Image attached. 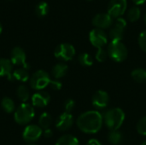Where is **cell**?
Masks as SVG:
<instances>
[{
    "label": "cell",
    "mask_w": 146,
    "mask_h": 145,
    "mask_svg": "<svg viewBox=\"0 0 146 145\" xmlns=\"http://www.w3.org/2000/svg\"><path fill=\"white\" fill-rule=\"evenodd\" d=\"M104 124V118L101 112L89 110L82 113L76 121L78 128L84 133L95 134L98 132Z\"/></svg>",
    "instance_id": "obj_1"
},
{
    "label": "cell",
    "mask_w": 146,
    "mask_h": 145,
    "mask_svg": "<svg viewBox=\"0 0 146 145\" xmlns=\"http://www.w3.org/2000/svg\"><path fill=\"white\" fill-rule=\"evenodd\" d=\"M104 123L110 131L119 130L125 121V113L120 108H112L103 115Z\"/></svg>",
    "instance_id": "obj_2"
},
{
    "label": "cell",
    "mask_w": 146,
    "mask_h": 145,
    "mask_svg": "<svg viewBox=\"0 0 146 145\" xmlns=\"http://www.w3.org/2000/svg\"><path fill=\"white\" fill-rule=\"evenodd\" d=\"M108 56L115 62H124L128 55V50L121 40H112L107 48Z\"/></svg>",
    "instance_id": "obj_3"
},
{
    "label": "cell",
    "mask_w": 146,
    "mask_h": 145,
    "mask_svg": "<svg viewBox=\"0 0 146 145\" xmlns=\"http://www.w3.org/2000/svg\"><path fill=\"white\" fill-rule=\"evenodd\" d=\"M35 115L34 108L32 104L23 103L15 112L14 117L16 123L20 125H26L31 122Z\"/></svg>",
    "instance_id": "obj_4"
},
{
    "label": "cell",
    "mask_w": 146,
    "mask_h": 145,
    "mask_svg": "<svg viewBox=\"0 0 146 145\" xmlns=\"http://www.w3.org/2000/svg\"><path fill=\"white\" fill-rule=\"evenodd\" d=\"M51 79L49 73L44 70H38L30 77V85L34 90H43L50 85Z\"/></svg>",
    "instance_id": "obj_5"
},
{
    "label": "cell",
    "mask_w": 146,
    "mask_h": 145,
    "mask_svg": "<svg viewBox=\"0 0 146 145\" xmlns=\"http://www.w3.org/2000/svg\"><path fill=\"white\" fill-rule=\"evenodd\" d=\"M75 49L74 47L68 43H62L57 45L54 51V56L56 59L68 62L72 60L75 56Z\"/></svg>",
    "instance_id": "obj_6"
},
{
    "label": "cell",
    "mask_w": 146,
    "mask_h": 145,
    "mask_svg": "<svg viewBox=\"0 0 146 145\" xmlns=\"http://www.w3.org/2000/svg\"><path fill=\"white\" fill-rule=\"evenodd\" d=\"M127 0H110L108 8L107 13L114 19H117L121 17L125 11L127 10Z\"/></svg>",
    "instance_id": "obj_7"
},
{
    "label": "cell",
    "mask_w": 146,
    "mask_h": 145,
    "mask_svg": "<svg viewBox=\"0 0 146 145\" xmlns=\"http://www.w3.org/2000/svg\"><path fill=\"white\" fill-rule=\"evenodd\" d=\"M89 40L97 49L104 48L108 43V35L104 30L94 28L89 33Z\"/></svg>",
    "instance_id": "obj_8"
},
{
    "label": "cell",
    "mask_w": 146,
    "mask_h": 145,
    "mask_svg": "<svg viewBox=\"0 0 146 145\" xmlns=\"http://www.w3.org/2000/svg\"><path fill=\"white\" fill-rule=\"evenodd\" d=\"M127 26V21L122 18L119 17L115 20L113 26L109 32V37L112 40H122L124 36V31Z\"/></svg>",
    "instance_id": "obj_9"
},
{
    "label": "cell",
    "mask_w": 146,
    "mask_h": 145,
    "mask_svg": "<svg viewBox=\"0 0 146 145\" xmlns=\"http://www.w3.org/2000/svg\"><path fill=\"white\" fill-rule=\"evenodd\" d=\"M110 103V96L108 92L98 90L97 91L92 98V103L94 109L100 112V110H104L107 108Z\"/></svg>",
    "instance_id": "obj_10"
},
{
    "label": "cell",
    "mask_w": 146,
    "mask_h": 145,
    "mask_svg": "<svg viewBox=\"0 0 146 145\" xmlns=\"http://www.w3.org/2000/svg\"><path fill=\"white\" fill-rule=\"evenodd\" d=\"M43 134L42 128L38 125H28L24 129L22 137L27 143H34L39 139Z\"/></svg>",
    "instance_id": "obj_11"
},
{
    "label": "cell",
    "mask_w": 146,
    "mask_h": 145,
    "mask_svg": "<svg viewBox=\"0 0 146 145\" xmlns=\"http://www.w3.org/2000/svg\"><path fill=\"white\" fill-rule=\"evenodd\" d=\"M92 25L95 26V28L98 29H106L110 27L113 23V18L108 14V13H100L97 14L93 18H92Z\"/></svg>",
    "instance_id": "obj_12"
},
{
    "label": "cell",
    "mask_w": 146,
    "mask_h": 145,
    "mask_svg": "<svg viewBox=\"0 0 146 145\" xmlns=\"http://www.w3.org/2000/svg\"><path fill=\"white\" fill-rule=\"evenodd\" d=\"M10 61L13 65H21L28 69L29 65L27 63V56L24 50L21 47H15L10 53Z\"/></svg>",
    "instance_id": "obj_13"
},
{
    "label": "cell",
    "mask_w": 146,
    "mask_h": 145,
    "mask_svg": "<svg viewBox=\"0 0 146 145\" xmlns=\"http://www.w3.org/2000/svg\"><path fill=\"white\" fill-rule=\"evenodd\" d=\"M74 124V117L71 114L68 113H62L56 120V127L57 130L61 132L68 131L72 127Z\"/></svg>",
    "instance_id": "obj_14"
},
{
    "label": "cell",
    "mask_w": 146,
    "mask_h": 145,
    "mask_svg": "<svg viewBox=\"0 0 146 145\" xmlns=\"http://www.w3.org/2000/svg\"><path fill=\"white\" fill-rule=\"evenodd\" d=\"M50 101V96L46 91L36 92L32 97L33 106L37 108H44L49 104Z\"/></svg>",
    "instance_id": "obj_15"
},
{
    "label": "cell",
    "mask_w": 146,
    "mask_h": 145,
    "mask_svg": "<svg viewBox=\"0 0 146 145\" xmlns=\"http://www.w3.org/2000/svg\"><path fill=\"white\" fill-rule=\"evenodd\" d=\"M12 69L13 64L10 60L5 58H0V76H6L9 79H13L12 78Z\"/></svg>",
    "instance_id": "obj_16"
},
{
    "label": "cell",
    "mask_w": 146,
    "mask_h": 145,
    "mask_svg": "<svg viewBox=\"0 0 146 145\" xmlns=\"http://www.w3.org/2000/svg\"><path fill=\"white\" fill-rule=\"evenodd\" d=\"M68 69V68L65 63H63V62L56 63L52 68V71H51L52 76L54 77L55 79H59L66 75Z\"/></svg>",
    "instance_id": "obj_17"
},
{
    "label": "cell",
    "mask_w": 146,
    "mask_h": 145,
    "mask_svg": "<svg viewBox=\"0 0 146 145\" xmlns=\"http://www.w3.org/2000/svg\"><path fill=\"white\" fill-rule=\"evenodd\" d=\"M107 139L111 144H121V142L123 141V134L119 130L110 131V132L108 133V136H107Z\"/></svg>",
    "instance_id": "obj_18"
},
{
    "label": "cell",
    "mask_w": 146,
    "mask_h": 145,
    "mask_svg": "<svg viewBox=\"0 0 146 145\" xmlns=\"http://www.w3.org/2000/svg\"><path fill=\"white\" fill-rule=\"evenodd\" d=\"M12 78H13V79L18 80V81L26 82L29 79V73H28L27 69L25 68H17L13 72Z\"/></svg>",
    "instance_id": "obj_19"
},
{
    "label": "cell",
    "mask_w": 146,
    "mask_h": 145,
    "mask_svg": "<svg viewBox=\"0 0 146 145\" xmlns=\"http://www.w3.org/2000/svg\"><path fill=\"white\" fill-rule=\"evenodd\" d=\"M133 79L139 84L146 83V70L144 68H136L131 73Z\"/></svg>",
    "instance_id": "obj_20"
},
{
    "label": "cell",
    "mask_w": 146,
    "mask_h": 145,
    "mask_svg": "<svg viewBox=\"0 0 146 145\" xmlns=\"http://www.w3.org/2000/svg\"><path fill=\"white\" fill-rule=\"evenodd\" d=\"M56 145H80L79 140L73 135L67 134L62 136L56 143Z\"/></svg>",
    "instance_id": "obj_21"
},
{
    "label": "cell",
    "mask_w": 146,
    "mask_h": 145,
    "mask_svg": "<svg viewBox=\"0 0 146 145\" xmlns=\"http://www.w3.org/2000/svg\"><path fill=\"white\" fill-rule=\"evenodd\" d=\"M52 117L51 115L49 114V113H43L40 117H39V120H38V124H39V126L44 129V130H46V129H49L52 124Z\"/></svg>",
    "instance_id": "obj_22"
},
{
    "label": "cell",
    "mask_w": 146,
    "mask_h": 145,
    "mask_svg": "<svg viewBox=\"0 0 146 145\" xmlns=\"http://www.w3.org/2000/svg\"><path fill=\"white\" fill-rule=\"evenodd\" d=\"M140 15H141V10H140V9L138 6L132 7L127 11V20L129 21H131V22L137 21L140 18Z\"/></svg>",
    "instance_id": "obj_23"
},
{
    "label": "cell",
    "mask_w": 146,
    "mask_h": 145,
    "mask_svg": "<svg viewBox=\"0 0 146 145\" xmlns=\"http://www.w3.org/2000/svg\"><path fill=\"white\" fill-rule=\"evenodd\" d=\"M16 95L18 97V98L22 101L23 103L27 102L28 99H29V97H30V93H29V90L27 89V87L26 85H20L18 88H17V91H16Z\"/></svg>",
    "instance_id": "obj_24"
},
{
    "label": "cell",
    "mask_w": 146,
    "mask_h": 145,
    "mask_svg": "<svg viewBox=\"0 0 146 145\" xmlns=\"http://www.w3.org/2000/svg\"><path fill=\"white\" fill-rule=\"evenodd\" d=\"M1 106L3 108V109L6 112V113H12L14 110H15V103H14V101L8 97H5L2 99V102H1Z\"/></svg>",
    "instance_id": "obj_25"
},
{
    "label": "cell",
    "mask_w": 146,
    "mask_h": 145,
    "mask_svg": "<svg viewBox=\"0 0 146 145\" xmlns=\"http://www.w3.org/2000/svg\"><path fill=\"white\" fill-rule=\"evenodd\" d=\"M49 12V5L46 2H40L37 4V6L35 7V13L38 16L42 17L48 14Z\"/></svg>",
    "instance_id": "obj_26"
},
{
    "label": "cell",
    "mask_w": 146,
    "mask_h": 145,
    "mask_svg": "<svg viewBox=\"0 0 146 145\" xmlns=\"http://www.w3.org/2000/svg\"><path fill=\"white\" fill-rule=\"evenodd\" d=\"M78 61L80 64L83 67H91L93 64V60L90 54L81 53L78 56Z\"/></svg>",
    "instance_id": "obj_27"
},
{
    "label": "cell",
    "mask_w": 146,
    "mask_h": 145,
    "mask_svg": "<svg viewBox=\"0 0 146 145\" xmlns=\"http://www.w3.org/2000/svg\"><path fill=\"white\" fill-rule=\"evenodd\" d=\"M108 52L107 50H105L104 48H99L97 50L96 54H95V59L98 62H104V61H106L107 57H108Z\"/></svg>",
    "instance_id": "obj_28"
},
{
    "label": "cell",
    "mask_w": 146,
    "mask_h": 145,
    "mask_svg": "<svg viewBox=\"0 0 146 145\" xmlns=\"http://www.w3.org/2000/svg\"><path fill=\"white\" fill-rule=\"evenodd\" d=\"M137 132L142 135V136H146V116L142 117L137 123L136 126Z\"/></svg>",
    "instance_id": "obj_29"
},
{
    "label": "cell",
    "mask_w": 146,
    "mask_h": 145,
    "mask_svg": "<svg viewBox=\"0 0 146 145\" xmlns=\"http://www.w3.org/2000/svg\"><path fill=\"white\" fill-rule=\"evenodd\" d=\"M138 41H139V45L141 48V50L146 52V30H144L143 32H140Z\"/></svg>",
    "instance_id": "obj_30"
},
{
    "label": "cell",
    "mask_w": 146,
    "mask_h": 145,
    "mask_svg": "<svg viewBox=\"0 0 146 145\" xmlns=\"http://www.w3.org/2000/svg\"><path fill=\"white\" fill-rule=\"evenodd\" d=\"M75 107V102L73 99H68L64 103V112L71 114Z\"/></svg>",
    "instance_id": "obj_31"
},
{
    "label": "cell",
    "mask_w": 146,
    "mask_h": 145,
    "mask_svg": "<svg viewBox=\"0 0 146 145\" xmlns=\"http://www.w3.org/2000/svg\"><path fill=\"white\" fill-rule=\"evenodd\" d=\"M50 85L54 90H56V91H58V90H60L62 88V83L60 81H58L57 79H54V80L51 79V81L50 83Z\"/></svg>",
    "instance_id": "obj_32"
},
{
    "label": "cell",
    "mask_w": 146,
    "mask_h": 145,
    "mask_svg": "<svg viewBox=\"0 0 146 145\" xmlns=\"http://www.w3.org/2000/svg\"><path fill=\"white\" fill-rule=\"evenodd\" d=\"M43 134H44V136L45 138H51V137H52L53 132H52V131L49 128V129L44 130V132H43Z\"/></svg>",
    "instance_id": "obj_33"
},
{
    "label": "cell",
    "mask_w": 146,
    "mask_h": 145,
    "mask_svg": "<svg viewBox=\"0 0 146 145\" xmlns=\"http://www.w3.org/2000/svg\"><path fill=\"white\" fill-rule=\"evenodd\" d=\"M86 145H102V144H101L98 140L93 138V139H90V140L87 142Z\"/></svg>",
    "instance_id": "obj_34"
},
{
    "label": "cell",
    "mask_w": 146,
    "mask_h": 145,
    "mask_svg": "<svg viewBox=\"0 0 146 145\" xmlns=\"http://www.w3.org/2000/svg\"><path fill=\"white\" fill-rule=\"evenodd\" d=\"M136 5H140V4H143L146 0H132Z\"/></svg>",
    "instance_id": "obj_35"
},
{
    "label": "cell",
    "mask_w": 146,
    "mask_h": 145,
    "mask_svg": "<svg viewBox=\"0 0 146 145\" xmlns=\"http://www.w3.org/2000/svg\"><path fill=\"white\" fill-rule=\"evenodd\" d=\"M2 31H3V26H2V24L0 23V34L2 33Z\"/></svg>",
    "instance_id": "obj_36"
},
{
    "label": "cell",
    "mask_w": 146,
    "mask_h": 145,
    "mask_svg": "<svg viewBox=\"0 0 146 145\" xmlns=\"http://www.w3.org/2000/svg\"><path fill=\"white\" fill-rule=\"evenodd\" d=\"M144 20H145V25H146V13H145V18H144Z\"/></svg>",
    "instance_id": "obj_37"
},
{
    "label": "cell",
    "mask_w": 146,
    "mask_h": 145,
    "mask_svg": "<svg viewBox=\"0 0 146 145\" xmlns=\"http://www.w3.org/2000/svg\"><path fill=\"white\" fill-rule=\"evenodd\" d=\"M141 145H146V141L143 142V143H142V144H141Z\"/></svg>",
    "instance_id": "obj_38"
},
{
    "label": "cell",
    "mask_w": 146,
    "mask_h": 145,
    "mask_svg": "<svg viewBox=\"0 0 146 145\" xmlns=\"http://www.w3.org/2000/svg\"><path fill=\"white\" fill-rule=\"evenodd\" d=\"M27 145H34V144H27Z\"/></svg>",
    "instance_id": "obj_39"
}]
</instances>
